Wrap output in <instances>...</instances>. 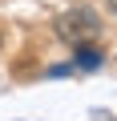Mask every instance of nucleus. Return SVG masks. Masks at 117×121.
<instances>
[{
    "label": "nucleus",
    "mask_w": 117,
    "mask_h": 121,
    "mask_svg": "<svg viewBox=\"0 0 117 121\" xmlns=\"http://www.w3.org/2000/svg\"><path fill=\"white\" fill-rule=\"evenodd\" d=\"M97 32H101V24H97V12L93 8H73V12H65L61 20H56V36L69 40V44H85Z\"/></svg>",
    "instance_id": "obj_1"
},
{
    "label": "nucleus",
    "mask_w": 117,
    "mask_h": 121,
    "mask_svg": "<svg viewBox=\"0 0 117 121\" xmlns=\"http://www.w3.org/2000/svg\"><path fill=\"white\" fill-rule=\"evenodd\" d=\"M105 52L93 44H73V69H101Z\"/></svg>",
    "instance_id": "obj_2"
},
{
    "label": "nucleus",
    "mask_w": 117,
    "mask_h": 121,
    "mask_svg": "<svg viewBox=\"0 0 117 121\" xmlns=\"http://www.w3.org/2000/svg\"><path fill=\"white\" fill-rule=\"evenodd\" d=\"M109 12H117V0H109Z\"/></svg>",
    "instance_id": "obj_3"
}]
</instances>
